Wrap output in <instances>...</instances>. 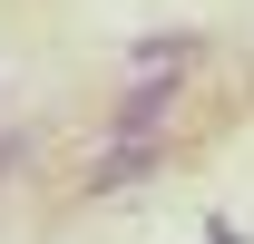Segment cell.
Masks as SVG:
<instances>
[{"label": "cell", "mask_w": 254, "mask_h": 244, "mask_svg": "<svg viewBox=\"0 0 254 244\" xmlns=\"http://www.w3.org/2000/svg\"><path fill=\"white\" fill-rule=\"evenodd\" d=\"M166 108H176V78H137V88L118 98V137H157Z\"/></svg>", "instance_id": "obj_1"}, {"label": "cell", "mask_w": 254, "mask_h": 244, "mask_svg": "<svg viewBox=\"0 0 254 244\" xmlns=\"http://www.w3.org/2000/svg\"><path fill=\"white\" fill-rule=\"evenodd\" d=\"M186 59H195V39H186V30L137 39V78H186Z\"/></svg>", "instance_id": "obj_2"}, {"label": "cell", "mask_w": 254, "mask_h": 244, "mask_svg": "<svg viewBox=\"0 0 254 244\" xmlns=\"http://www.w3.org/2000/svg\"><path fill=\"white\" fill-rule=\"evenodd\" d=\"M147 166H157V147H147V137H127V147L98 156V176H88V185H127V176H147Z\"/></svg>", "instance_id": "obj_3"}]
</instances>
